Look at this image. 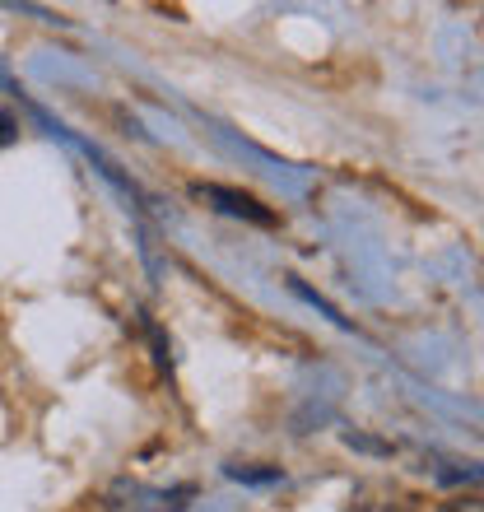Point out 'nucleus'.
Masks as SVG:
<instances>
[{"mask_svg": "<svg viewBox=\"0 0 484 512\" xmlns=\"http://www.w3.org/2000/svg\"><path fill=\"white\" fill-rule=\"evenodd\" d=\"M191 196H196V201H205L210 210H219V215H229V219H247V224H256V229H275V210L256 201L252 191L224 187V182H196V187H191Z\"/></svg>", "mask_w": 484, "mask_h": 512, "instance_id": "nucleus-1", "label": "nucleus"}, {"mask_svg": "<svg viewBox=\"0 0 484 512\" xmlns=\"http://www.w3.org/2000/svg\"><path fill=\"white\" fill-rule=\"evenodd\" d=\"M224 475L229 480H238V485H284V471L280 466H270V471H256V466H224Z\"/></svg>", "mask_w": 484, "mask_h": 512, "instance_id": "nucleus-2", "label": "nucleus"}, {"mask_svg": "<svg viewBox=\"0 0 484 512\" xmlns=\"http://www.w3.org/2000/svg\"><path fill=\"white\" fill-rule=\"evenodd\" d=\"M289 289H294V294L303 298V303H312V308H322V312H326V317H331V322H336V326H350V322H345V317H340V308H331V303H326L322 294H312V289H308V284H303V280H289Z\"/></svg>", "mask_w": 484, "mask_h": 512, "instance_id": "nucleus-3", "label": "nucleus"}, {"mask_svg": "<svg viewBox=\"0 0 484 512\" xmlns=\"http://www.w3.org/2000/svg\"><path fill=\"white\" fill-rule=\"evenodd\" d=\"M19 140V117L10 108H0V149H10Z\"/></svg>", "mask_w": 484, "mask_h": 512, "instance_id": "nucleus-4", "label": "nucleus"}, {"mask_svg": "<svg viewBox=\"0 0 484 512\" xmlns=\"http://www.w3.org/2000/svg\"><path fill=\"white\" fill-rule=\"evenodd\" d=\"M438 512H484V508H480V499L471 494V499H452V503H443Z\"/></svg>", "mask_w": 484, "mask_h": 512, "instance_id": "nucleus-5", "label": "nucleus"}]
</instances>
